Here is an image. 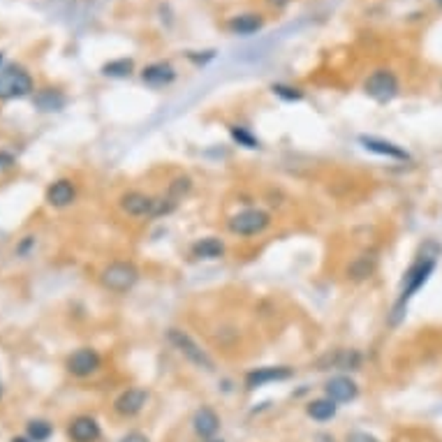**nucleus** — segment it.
Returning a JSON list of instances; mask_svg holds the SVG:
<instances>
[{
	"label": "nucleus",
	"instance_id": "1",
	"mask_svg": "<svg viewBox=\"0 0 442 442\" xmlns=\"http://www.w3.org/2000/svg\"><path fill=\"white\" fill-rule=\"evenodd\" d=\"M438 257H440V246L428 241L423 246V251L417 255V260H414L408 271L403 273L401 278V288H399V297L394 301V308H391V325H399V322L405 317V310H408V303L414 299V294H417L423 285L428 283L431 273L436 271L438 266Z\"/></svg>",
	"mask_w": 442,
	"mask_h": 442
},
{
	"label": "nucleus",
	"instance_id": "2",
	"mask_svg": "<svg viewBox=\"0 0 442 442\" xmlns=\"http://www.w3.org/2000/svg\"><path fill=\"white\" fill-rule=\"evenodd\" d=\"M100 283L109 292L125 294L140 283V269L132 262H112L100 273Z\"/></svg>",
	"mask_w": 442,
	"mask_h": 442
},
{
	"label": "nucleus",
	"instance_id": "3",
	"mask_svg": "<svg viewBox=\"0 0 442 442\" xmlns=\"http://www.w3.org/2000/svg\"><path fill=\"white\" fill-rule=\"evenodd\" d=\"M271 225V216L266 214L262 209H246V211H238L232 218L227 220V229L232 232L234 236H257L266 232Z\"/></svg>",
	"mask_w": 442,
	"mask_h": 442
},
{
	"label": "nucleus",
	"instance_id": "4",
	"mask_svg": "<svg viewBox=\"0 0 442 442\" xmlns=\"http://www.w3.org/2000/svg\"><path fill=\"white\" fill-rule=\"evenodd\" d=\"M364 90H366V95L375 100L377 105H386L399 95L401 84H399V77H396L391 70L382 68V70L371 72V75L366 77Z\"/></svg>",
	"mask_w": 442,
	"mask_h": 442
},
{
	"label": "nucleus",
	"instance_id": "5",
	"mask_svg": "<svg viewBox=\"0 0 442 442\" xmlns=\"http://www.w3.org/2000/svg\"><path fill=\"white\" fill-rule=\"evenodd\" d=\"M167 338H169V343L179 349V354L186 357L190 364H195L197 368H204V371H214V368H216L214 359L209 357L206 349L201 347L190 334H186L183 329H169Z\"/></svg>",
	"mask_w": 442,
	"mask_h": 442
},
{
	"label": "nucleus",
	"instance_id": "6",
	"mask_svg": "<svg viewBox=\"0 0 442 442\" xmlns=\"http://www.w3.org/2000/svg\"><path fill=\"white\" fill-rule=\"evenodd\" d=\"M33 90L31 75L19 65H0V100L26 98Z\"/></svg>",
	"mask_w": 442,
	"mask_h": 442
},
{
	"label": "nucleus",
	"instance_id": "7",
	"mask_svg": "<svg viewBox=\"0 0 442 442\" xmlns=\"http://www.w3.org/2000/svg\"><path fill=\"white\" fill-rule=\"evenodd\" d=\"M118 209L130 218H155L158 201H155L153 195H146V192H140V190H130L118 199Z\"/></svg>",
	"mask_w": 442,
	"mask_h": 442
},
{
	"label": "nucleus",
	"instance_id": "8",
	"mask_svg": "<svg viewBox=\"0 0 442 442\" xmlns=\"http://www.w3.org/2000/svg\"><path fill=\"white\" fill-rule=\"evenodd\" d=\"M100 364H102V359H100V354L95 352L93 347H81L77 349L75 354H70L68 359V371L72 375H77V377H88V375H93Z\"/></svg>",
	"mask_w": 442,
	"mask_h": 442
},
{
	"label": "nucleus",
	"instance_id": "9",
	"mask_svg": "<svg viewBox=\"0 0 442 442\" xmlns=\"http://www.w3.org/2000/svg\"><path fill=\"white\" fill-rule=\"evenodd\" d=\"M359 144L364 146L366 151H371L375 155H382V158H391V160H399V162H408L410 160V153L403 149V146L394 144V142H386V140H380V137H359Z\"/></svg>",
	"mask_w": 442,
	"mask_h": 442
},
{
	"label": "nucleus",
	"instance_id": "10",
	"mask_svg": "<svg viewBox=\"0 0 442 442\" xmlns=\"http://www.w3.org/2000/svg\"><path fill=\"white\" fill-rule=\"evenodd\" d=\"M292 377V368L288 366H264V368H255L246 375V386L248 389H257V386H264L269 382H283Z\"/></svg>",
	"mask_w": 442,
	"mask_h": 442
},
{
	"label": "nucleus",
	"instance_id": "11",
	"mask_svg": "<svg viewBox=\"0 0 442 442\" xmlns=\"http://www.w3.org/2000/svg\"><path fill=\"white\" fill-rule=\"evenodd\" d=\"M146 401H149V394H146V389L132 386V389H125L114 401V410L121 414V417H135V414H140L144 410Z\"/></svg>",
	"mask_w": 442,
	"mask_h": 442
},
{
	"label": "nucleus",
	"instance_id": "12",
	"mask_svg": "<svg viewBox=\"0 0 442 442\" xmlns=\"http://www.w3.org/2000/svg\"><path fill=\"white\" fill-rule=\"evenodd\" d=\"M174 79H177V70H174V65L167 60L151 63V65H146L142 70V81L151 88H164V86H169Z\"/></svg>",
	"mask_w": 442,
	"mask_h": 442
},
{
	"label": "nucleus",
	"instance_id": "13",
	"mask_svg": "<svg viewBox=\"0 0 442 442\" xmlns=\"http://www.w3.org/2000/svg\"><path fill=\"white\" fill-rule=\"evenodd\" d=\"M377 262H380V257H377V251H364V253H359L354 260L349 262V266H347V278L354 280V283L368 280L377 271Z\"/></svg>",
	"mask_w": 442,
	"mask_h": 442
},
{
	"label": "nucleus",
	"instance_id": "14",
	"mask_svg": "<svg viewBox=\"0 0 442 442\" xmlns=\"http://www.w3.org/2000/svg\"><path fill=\"white\" fill-rule=\"evenodd\" d=\"M325 391H327V399H331L334 403H349L359 396V386L352 377L336 375L325 384Z\"/></svg>",
	"mask_w": 442,
	"mask_h": 442
},
{
	"label": "nucleus",
	"instance_id": "15",
	"mask_svg": "<svg viewBox=\"0 0 442 442\" xmlns=\"http://www.w3.org/2000/svg\"><path fill=\"white\" fill-rule=\"evenodd\" d=\"M192 428H195V433L201 440H211L220 428V417L216 414V410H211L209 405H204V408H199L195 412V417H192Z\"/></svg>",
	"mask_w": 442,
	"mask_h": 442
},
{
	"label": "nucleus",
	"instance_id": "16",
	"mask_svg": "<svg viewBox=\"0 0 442 442\" xmlns=\"http://www.w3.org/2000/svg\"><path fill=\"white\" fill-rule=\"evenodd\" d=\"M75 197H77V190H75V186H72V181H68V179H60L56 183H51L49 190H47V201L56 209L70 206L72 201H75Z\"/></svg>",
	"mask_w": 442,
	"mask_h": 442
},
{
	"label": "nucleus",
	"instance_id": "17",
	"mask_svg": "<svg viewBox=\"0 0 442 442\" xmlns=\"http://www.w3.org/2000/svg\"><path fill=\"white\" fill-rule=\"evenodd\" d=\"M70 438L75 442H95L100 438V423L93 417H77L70 423Z\"/></svg>",
	"mask_w": 442,
	"mask_h": 442
},
{
	"label": "nucleus",
	"instance_id": "18",
	"mask_svg": "<svg viewBox=\"0 0 442 442\" xmlns=\"http://www.w3.org/2000/svg\"><path fill=\"white\" fill-rule=\"evenodd\" d=\"M264 19L260 14H236L227 21V31L234 35H253L257 31H262Z\"/></svg>",
	"mask_w": 442,
	"mask_h": 442
},
{
	"label": "nucleus",
	"instance_id": "19",
	"mask_svg": "<svg viewBox=\"0 0 442 442\" xmlns=\"http://www.w3.org/2000/svg\"><path fill=\"white\" fill-rule=\"evenodd\" d=\"M225 255V243L216 236H206L199 238V241L192 246V257L197 260H218V257Z\"/></svg>",
	"mask_w": 442,
	"mask_h": 442
},
{
	"label": "nucleus",
	"instance_id": "20",
	"mask_svg": "<svg viewBox=\"0 0 442 442\" xmlns=\"http://www.w3.org/2000/svg\"><path fill=\"white\" fill-rule=\"evenodd\" d=\"M35 107L42 112H60L65 107V95L56 88H42L35 93Z\"/></svg>",
	"mask_w": 442,
	"mask_h": 442
},
{
	"label": "nucleus",
	"instance_id": "21",
	"mask_svg": "<svg viewBox=\"0 0 442 442\" xmlns=\"http://www.w3.org/2000/svg\"><path fill=\"white\" fill-rule=\"evenodd\" d=\"M308 417L315 419V421H329L336 417L338 412V403H334L331 399H317V401H310L308 403Z\"/></svg>",
	"mask_w": 442,
	"mask_h": 442
},
{
	"label": "nucleus",
	"instance_id": "22",
	"mask_svg": "<svg viewBox=\"0 0 442 442\" xmlns=\"http://www.w3.org/2000/svg\"><path fill=\"white\" fill-rule=\"evenodd\" d=\"M132 70H135V63L130 58H116V60H109L102 68V75L114 77V79H125L132 75Z\"/></svg>",
	"mask_w": 442,
	"mask_h": 442
},
{
	"label": "nucleus",
	"instance_id": "23",
	"mask_svg": "<svg viewBox=\"0 0 442 442\" xmlns=\"http://www.w3.org/2000/svg\"><path fill=\"white\" fill-rule=\"evenodd\" d=\"M190 190H192V181H190V177H177V179H172L169 181V186H167V192H164V195H167L169 199H174L179 204V201L183 199V197H188L190 195Z\"/></svg>",
	"mask_w": 442,
	"mask_h": 442
},
{
	"label": "nucleus",
	"instance_id": "24",
	"mask_svg": "<svg viewBox=\"0 0 442 442\" xmlns=\"http://www.w3.org/2000/svg\"><path fill=\"white\" fill-rule=\"evenodd\" d=\"M51 433H53L51 423L44 421V419H33L28 423V438H31V442H44V440H49Z\"/></svg>",
	"mask_w": 442,
	"mask_h": 442
},
{
	"label": "nucleus",
	"instance_id": "25",
	"mask_svg": "<svg viewBox=\"0 0 442 442\" xmlns=\"http://www.w3.org/2000/svg\"><path fill=\"white\" fill-rule=\"evenodd\" d=\"M229 132H232V137H234V140H236L238 144H241V146H248V149H257V146H260V144H257L255 137L246 130V127H236V125H234V127H229Z\"/></svg>",
	"mask_w": 442,
	"mask_h": 442
},
{
	"label": "nucleus",
	"instance_id": "26",
	"mask_svg": "<svg viewBox=\"0 0 442 442\" xmlns=\"http://www.w3.org/2000/svg\"><path fill=\"white\" fill-rule=\"evenodd\" d=\"M273 93H275V95H280L283 100H301V90H299V88H292V86L275 84V86H273Z\"/></svg>",
	"mask_w": 442,
	"mask_h": 442
},
{
	"label": "nucleus",
	"instance_id": "27",
	"mask_svg": "<svg viewBox=\"0 0 442 442\" xmlns=\"http://www.w3.org/2000/svg\"><path fill=\"white\" fill-rule=\"evenodd\" d=\"M347 442H380L375 436H371V433H366V431H354V433H349L347 436Z\"/></svg>",
	"mask_w": 442,
	"mask_h": 442
},
{
	"label": "nucleus",
	"instance_id": "28",
	"mask_svg": "<svg viewBox=\"0 0 442 442\" xmlns=\"http://www.w3.org/2000/svg\"><path fill=\"white\" fill-rule=\"evenodd\" d=\"M121 442H149V438L140 431H132V433H127V436H123Z\"/></svg>",
	"mask_w": 442,
	"mask_h": 442
},
{
	"label": "nucleus",
	"instance_id": "29",
	"mask_svg": "<svg viewBox=\"0 0 442 442\" xmlns=\"http://www.w3.org/2000/svg\"><path fill=\"white\" fill-rule=\"evenodd\" d=\"M12 164H14V158H12L10 153H0V172H3V169H10Z\"/></svg>",
	"mask_w": 442,
	"mask_h": 442
},
{
	"label": "nucleus",
	"instance_id": "30",
	"mask_svg": "<svg viewBox=\"0 0 442 442\" xmlns=\"http://www.w3.org/2000/svg\"><path fill=\"white\" fill-rule=\"evenodd\" d=\"M31 246H35V238H33V236H26V241L19 246V253H26V251H28Z\"/></svg>",
	"mask_w": 442,
	"mask_h": 442
},
{
	"label": "nucleus",
	"instance_id": "31",
	"mask_svg": "<svg viewBox=\"0 0 442 442\" xmlns=\"http://www.w3.org/2000/svg\"><path fill=\"white\" fill-rule=\"evenodd\" d=\"M288 3L290 0H269V5H273V7H285Z\"/></svg>",
	"mask_w": 442,
	"mask_h": 442
},
{
	"label": "nucleus",
	"instance_id": "32",
	"mask_svg": "<svg viewBox=\"0 0 442 442\" xmlns=\"http://www.w3.org/2000/svg\"><path fill=\"white\" fill-rule=\"evenodd\" d=\"M12 442H28V440H26V438H14Z\"/></svg>",
	"mask_w": 442,
	"mask_h": 442
},
{
	"label": "nucleus",
	"instance_id": "33",
	"mask_svg": "<svg viewBox=\"0 0 442 442\" xmlns=\"http://www.w3.org/2000/svg\"><path fill=\"white\" fill-rule=\"evenodd\" d=\"M0 65H3V53H0Z\"/></svg>",
	"mask_w": 442,
	"mask_h": 442
},
{
	"label": "nucleus",
	"instance_id": "34",
	"mask_svg": "<svg viewBox=\"0 0 442 442\" xmlns=\"http://www.w3.org/2000/svg\"><path fill=\"white\" fill-rule=\"evenodd\" d=\"M0 396H3V384H0Z\"/></svg>",
	"mask_w": 442,
	"mask_h": 442
},
{
	"label": "nucleus",
	"instance_id": "35",
	"mask_svg": "<svg viewBox=\"0 0 442 442\" xmlns=\"http://www.w3.org/2000/svg\"><path fill=\"white\" fill-rule=\"evenodd\" d=\"M436 3H438V5H440V7H442V0H436Z\"/></svg>",
	"mask_w": 442,
	"mask_h": 442
},
{
	"label": "nucleus",
	"instance_id": "36",
	"mask_svg": "<svg viewBox=\"0 0 442 442\" xmlns=\"http://www.w3.org/2000/svg\"><path fill=\"white\" fill-rule=\"evenodd\" d=\"M209 442H223V440H209Z\"/></svg>",
	"mask_w": 442,
	"mask_h": 442
}]
</instances>
